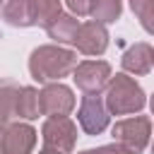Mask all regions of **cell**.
<instances>
[{"label": "cell", "mask_w": 154, "mask_h": 154, "mask_svg": "<svg viewBox=\"0 0 154 154\" xmlns=\"http://www.w3.org/2000/svg\"><path fill=\"white\" fill-rule=\"evenodd\" d=\"M2 19L10 26H34V0H7L2 5Z\"/></svg>", "instance_id": "cell-11"}, {"label": "cell", "mask_w": 154, "mask_h": 154, "mask_svg": "<svg viewBox=\"0 0 154 154\" xmlns=\"http://www.w3.org/2000/svg\"><path fill=\"white\" fill-rule=\"evenodd\" d=\"M36 147V130L29 123H7L0 137V154H31Z\"/></svg>", "instance_id": "cell-9"}, {"label": "cell", "mask_w": 154, "mask_h": 154, "mask_svg": "<svg viewBox=\"0 0 154 154\" xmlns=\"http://www.w3.org/2000/svg\"><path fill=\"white\" fill-rule=\"evenodd\" d=\"M72 75L77 89H82L84 94H99L106 89L111 79V65L106 60H84L75 65Z\"/></svg>", "instance_id": "cell-6"}, {"label": "cell", "mask_w": 154, "mask_h": 154, "mask_svg": "<svg viewBox=\"0 0 154 154\" xmlns=\"http://www.w3.org/2000/svg\"><path fill=\"white\" fill-rule=\"evenodd\" d=\"M43 147H51L60 154H70L77 142V125L67 116H51L41 125Z\"/></svg>", "instance_id": "cell-4"}, {"label": "cell", "mask_w": 154, "mask_h": 154, "mask_svg": "<svg viewBox=\"0 0 154 154\" xmlns=\"http://www.w3.org/2000/svg\"><path fill=\"white\" fill-rule=\"evenodd\" d=\"M38 116H41L38 89H34V87H17V91H14V118L34 120Z\"/></svg>", "instance_id": "cell-12"}, {"label": "cell", "mask_w": 154, "mask_h": 154, "mask_svg": "<svg viewBox=\"0 0 154 154\" xmlns=\"http://www.w3.org/2000/svg\"><path fill=\"white\" fill-rule=\"evenodd\" d=\"M77 65V53L70 48H63L60 43L38 46L29 55V72L38 84L60 82L63 77L72 75Z\"/></svg>", "instance_id": "cell-1"}, {"label": "cell", "mask_w": 154, "mask_h": 154, "mask_svg": "<svg viewBox=\"0 0 154 154\" xmlns=\"http://www.w3.org/2000/svg\"><path fill=\"white\" fill-rule=\"evenodd\" d=\"M38 154H60V152H55V149H51V147H43V149H38Z\"/></svg>", "instance_id": "cell-20"}, {"label": "cell", "mask_w": 154, "mask_h": 154, "mask_svg": "<svg viewBox=\"0 0 154 154\" xmlns=\"http://www.w3.org/2000/svg\"><path fill=\"white\" fill-rule=\"evenodd\" d=\"M120 12H123V0H91V10H89L94 22H99V24L116 22L120 17Z\"/></svg>", "instance_id": "cell-14"}, {"label": "cell", "mask_w": 154, "mask_h": 154, "mask_svg": "<svg viewBox=\"0 0 154 154\" xmlns=\"http://www.w3.org/2000/svg\"><path fill=\"white\" fill-rule=\"evenodd\" d=\"M77 26H79V22L72 17V14H58V19L51 24V26H46V31H48V36L55 41V43H70L72 41V36H75V31H77Z\"/></svg>", "instance_id": "cell-13"}, {"label": "cell", "mask_w": 154, "mask_h": 154, "mask_svg": "<svg viewBox=\"0 0 154 154\" xmlns=\"http://www.w3.org/2000/svg\"><path fill=\"white\" fill-rule=\"evenodd\" d=\"M2 5H5V0H0V7H2Z\"/></svg>", "instance_id": "cell-21"}, {"label": "cell", "mask_w": 154, "mask_h": 154, "mask_svg": "<svg viewBox=\"0 0 154 154\" xmlns=\"http://www.w3.org/2000/svg\"><path fill=\"white\" fill-rule=\"evenodd\" d=\"M65 5H67V10H70L72 14H77V17H84V14H89V10H91V0H65Z\"/></svg>", "instance_id": "cell-19"}, {"label": "cell", "mask_w": 154, "mask_h": 154, "mask_svg": "<svg viewBox=\"0 0 154 154\" xmlns=\"http://www.w3.org/2000/svg\"><path fill=\"white\" fill-rule=\"evenodd\" d=\"M103 103H106L108 113H113V116L140 113L147 106V94L132 77H128L125 72H118L116 77L111 75V79L106 84Z\"/></svg>", "instance_id": "cell-2"}, {"label": "cell", "mask_w": 154, "mask_h": 154, "mask_svg": "<svg viewBox=\"0 0 154 154\" xmlns=\"http://www.w3.org/2000/svg\"><path fill=\"white\" fill-rule=\"evenodd\" d=\"M63 12L60 0H34V26H51Z\"/></svg>", "instance_id": "cell-15"}, {"label": "cell", "mask_w": 154, "mask_h": 154, "mask_svg": "<svg viewBox=\"0 0 154 154\" xmlns=\"http://www.w3.org/2000/svg\"><path fill=\"white\" fill-rule=\"evenodd\" d=\"M14 91H17V82L12 79L0 82V125L14 120Z\"/></svg>", "instance_id": "cell-16"}, {"label": "cell", "mask_w": 154, "mask_h": 154, "mask_svg": "<svg viewBox=\"0 0 154 154\" xmlns=\"http://www.w3.org/2000/svg\"><path fill=\"white\" fill-rule=\"evenodd\" d=\"M108 31L103 24L99 22H84L77 26L75 36H72V46L82 53V55H103L108 48Z\"/></svg>", "instance_id": "cell-8"}, {"label": "cell", "mask_w": 154, "mask_h": 154, "mask_svg": "<svg viewBox=\"0 0 154 154\" xmlns=\"http://www.w3.org/2000/svg\"><path fill=\"white\" fill-rule=\"evenodd\" d=\"M79 154H135V152H130L128 147L113 142V144H103V147H96V149H84Z\"/></svg>", "instance_id": "cell-18"}, {"label": "cell", "mask_w": 154, "mask_h": 154, "mask_svg": "<svg viewBox=\"0 0 154 154\" xmlns=\"http://www.w3.org/2000/svg\"><path fill=\"white\" fill-rule=\"evenodd\" d=\"M130 7L137 14V19L144 26V31L152 34V29H154L152 26V19H154V0H130Z\"/></svg>", "instance_id": "cell-17"}, {"label": "cell", "mask_w": 154, "mask_h": 154, "mask_svg": "<svg viewBox=\"0 0 154 154\" xmlns=\"http://www.w3.org/2000/svg\"><path fill=\"white\" fill-rule=\"evenodd\" d=\"M120 63H123V70L130 72V75H149L152 72V65H154V48L147 41L132 43L123 53Z\"/></svg>", "instance_id": "cell-10"}, {"label": "cell", "mask_w": 154, "mask_h": 154, "mask_svg": "<svg viewBox=\"0 0 154 154\" xmlns=\"http://www.w3.org/2000/svg\"><path fill=\"white\" fill-rule=\"evenodd\" d=\"M38 106H41V116H48V118L70 116V111L75 108V94L63 82H48L38 91Z\"/></svg>", "instance_id": "cell-7"}, {"label": "cell", "mask_w": 154, "mask_h": 154, "mask_svg": "<svg viewBox=\"0 0 154 154\" xmlns=\"http://www.w3.org/2000/svg\"><path fill=\"white\" fill-rule=\"evenodd\" d=\"M77 120H79V128L87 135H101L111 123V113L103 103V96L84 94L82 103H79V111H77Z\"/></svg>", "instance_id": "cell-5"}, {"label": "cell", "mask_w": 154, "mask_h": 154, "mask_svg": "<svg viewBox=\"0 0 154 154\" xmlns=\"http://www.w3.org/2000/svg\"><path fill=\"white\" fill-rule=\"evenodd\" d=\"M111 135L118 144L128 147L130 152L140 154L147 149L149 144V135H152V120L147 116H135V118H125V120H118L113 128H111Z\"/></svg>", "instance_id": "cell-3"}]
</instances>
